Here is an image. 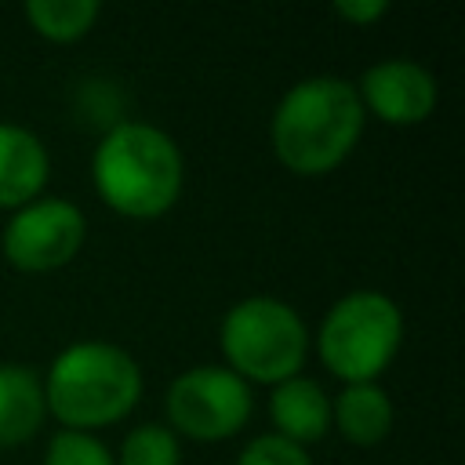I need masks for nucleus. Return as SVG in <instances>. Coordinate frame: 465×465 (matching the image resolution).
<instances>
[{
    "mask_svg": "<svg viewBox=\"0 0 465 465\" xmlns=\"http://www.w3.org/2000/svg\"><path fill=\"white\" fill-rule=\"evenodd\" d=\"M102 15L98 0H29L25 4V18L29 25L54 44H69L80 40Z\"/></svg>",
    "mask_w": 465,
    "mask_h": 465,
    "instance_id": "obj_13",
    "label": "nucleus"
},
{
    "mask_svg": "<svg viewBox=\"0 0 465 465\" xmlns=\"http://www.w3.org/2000/svg\"><path fill=\"white\" fill-rule=\"evenodd\" d=\"M218 341L229 371H236L243 381L276 385L302 371L309 331L298 309L287 302L272 294H251L222 316Z\"/></svg>",
    "mask_w": 465,
    "mask_h": 465,
    "instance_id": "obj_4",
    "label": "nucleus"
},
{
    "mask_svg": "<svg viewBox=\"0 0 465 465\" xmlns=\"http://www.w3.org/2000/svg\"><path fill=\"white\" fill-rule=\"evenodd\" d=\"M367 109L356 84L320 73L298 80L276 102L269 134L276 156L298 174H323L338 167L363 134Z\"/></svg>",
    "mask_w": 465,
    "mask_h": 465,
    "instance_id": "obj_1",
    "label": "nucleus"
},
{
    "mask_svg": "<svg viewBox=\"0 0 465 465\" xmlns=\"http://www.w3.org/2000/svg\"><path fill=\"white\" fill-rule=\"evenodd\" d=\"M320 360L345 385L374 381L396 356L403 341L400 305L371 287L341 294L320 323Z\"/></svg>",
    "mask_w": 465,
    "mask_h": 465,
    "instance_id": "obj_5",
    "label": "nucleus"
},
{
    "mask_svg": "<svg viewBox=\"0 0 465 465\" xmlns=\"http://www.w3.org/2000/svg\"><path fill=\"white\" fill-rule=\"evenodd\" d=\"M236 465H312V458L305 447L291 443L287 436L265 432V436H254L243 443Z\"/></svg>",
    "mask_w": 465,
    "mask_h": 465,
    "instance_id": "obj_16",
    "label": "nucleus"
},
{
    "mask_svg": "<svg viewBox=\"0 0 465 465\" xmlns=\"http://www.w3.org/2000/svg\"><path fill=\"white\" fill-rule=\"evenodd\" d=\"M87 236L84 211L65 196H36L4 229V254L22 272H51L73 262Z\"/></svg>",
    "mask_w": 465,
    "mask_h": 465,
    "instance_id": "obj_7",
    "label": "nucleus"
},
{
    "mask_svg": "<svg viewBox=\"0 0 465 465\" xmlns=\"http://www.w3.org/2000/svg\"><path fill=\"white\" fill-rule=\"evenodd\" d=\"M98 196L127 218H156L174 207L185 178L178 142L145 120H120L91 156Z\"/></svg>",
    "mask_w": 465,
    "mask_h": 465,
    "instance_id": "obj_2",
    "label": "nucleus"
},
{
    "mask_svg": "<svg viewBox=\"0 0 465 465\" xmlns=\"http://www.w3.org/2000/svg\"><path fill=\"white\" fill-rule=\"evenodd\" d=\"M334 11L356 25H367L389 11V0H334Z\"/></svg>",
    "mask_w": 465,
    "mask_h": 465,
    "instance_id": "obj_17",
    "label": "nucleus"
},
{
    "mask_svg": "<svg viewBox=\"0 0 465 465\" xmlns=\"http://www.w3.org/2000/svg\"><path fill=\"white\" fill-rule=\"evenodd\" d=\"M44 465H116V461H113V450L98 436L80 432V429H62L47 440Z\"/></svg>",
    "mask_w": 465,
    "mask_h": 465,
    "instance_id": "obj_15",
    "label": "nucleus"
},
{
    "mask_svg": "<svg viewBox=\"0 0 465 465\" xmlns=\"http://www.w3.org/2000/svg\"><path fill=\"white\" fill-rule=\"evenodd\" d=\"M47 167L44 142L29 127L0 120V207L18 211L36 200L47 182Z\"/></svg>",
    "mask_w": 465,
    "mask_h": 465,
    "instance_id": "obj_9",
    "label": "nucleus"
},
{
    "mask_svg": "<svg viewBox=\"0 0 465 465\" xmlns=\"http://www.w3.org/2000/svg\"><path fill=\"white\" fill-rule=\"evenodd\" d=\"M356 91H360L363 109L378 113L385 124H396V127L421 124L436 109V98H440L436 76L414 58H381V62H374L360 76Z\"/></svg>",
    "mask_w": 465,
    "mask_h": 465,
    "instance_id": "obj_8",
    "label": "nucleus"
},
{
    "mask_svg": "<svg viewBox=\"0 0 465 465\" xmlns=\"http://www.w3.org/2000/svg\"><path fill=\"white\" fill-rule=\"evenodd\" d=\"M142 396V367L116 341H73L65 345L47 378L44 403L65 429H102L131 414Z\"/></svg>",
    "mask_w": 465,
    "mask_h": 465,
    "instance_id": "obj_3",
    "label": "nucleus"
},
{
    "mask_svg": "<svg viewBox=\"0 0 465 465\" xmlns=\"http://www.w3.org/2000/svg\"><path fill=\"white\" fill-rule=\"evenodd\" d=\"M331 421L356 447H374L392 429V400L378 381H352L331 400Z\"/></svg>",
    "mask_w": 465,
    "mask_h": 465,
    "instance_id": "obj_12",
    "label": "nucleus"
},
{
    "mask_svg": "<svg viewBox=\"0 0 465 465\" xmlns=\"http://www.w3.org/2000/svg\"><path fill=\"white\" fill-rule=\"evenodd\" d=\"M269 414L276 421V436H287L291 443L305 447L316 443L331 425V400L312 378H287L272 385Z\"/></svg>",
    "mask_w": 465,
    "mask_h": 465,
    "instance_id": "obj_10",
    "label": "nucleus"
},
{
    "mask_svg": "<svg viewBox=\"0 0 465 465\" xmlns=\"http://www.w3.org/2000/svg\"><path fill=\"white\" fill-rule=\"evenodd\" d=\"M251 385L218 363H200L182 371L167 385V418L174 432L203 443L229 440L251 418Z\"/></svg>",
    "mask_w": 465,
    "mask_h": 465,
    "instance_id": "obj_6",
    "label": "nucleus"
},
{
    "mask_svg": "<svg viewBox=\"0 0 465 465\" xmlns=\"http://www.w3.org/2000/svg\"><path fill=\"white\" fill-rule=\"evenodd\" d=\"M182 447L167 425H138L120 443V465H178Z\"/></svg>",
    "mask_w": 465,
    "mask_h": 465,
    "instance_id": "obj_14",
    "label": "nucleus"
},
{
    "mask_svg": "<svg viewBox=\"0 0 465 465\" xmlns=\"http://www.w3.org/2000/svg\"><path fill=\"white\" fill-rule=\"evenodd\" d=\"M47 414L44 381L33 367L0 363V450L25 443Z\"/></svg>",
    "mask_w": 465,
    "mask_h": 465,
    "instance_id": "obj_11",
    "label": "nucleus"
}]
</instances>
